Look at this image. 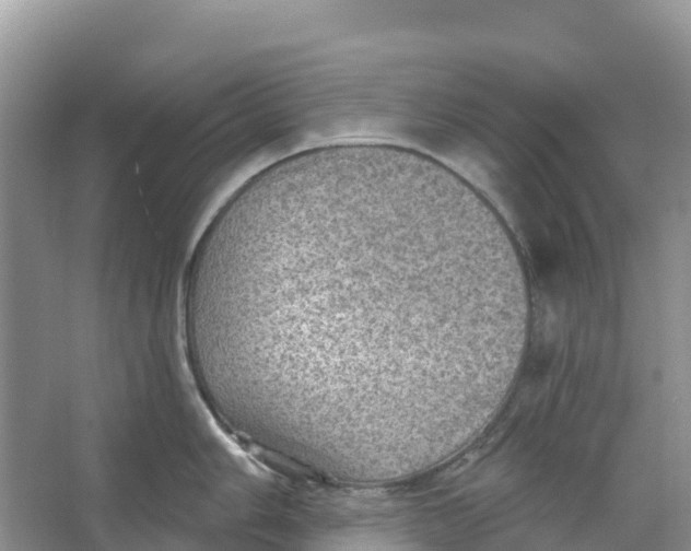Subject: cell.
Segmentation results:
<instances>
[{"mask_svg":"<svg viewBox=\"0 0 691 551\" xmlns=\"http://www.w3.org/2000/svg\"><path fill=\"white\" fill-rule=\"evenodd\" d=\"M202 281L273 415L468 406L528 279L501 216L434 159L385 143L301 152L209 223Z\"/></svg>","mask_w":691,"mask_h":551,"instance_id":"obj_1","label":"cell"}]
</instances>
